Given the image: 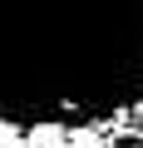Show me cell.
<instances>
[{"mask_svg": "<svg viewBox=\"0 0 143 148\" xmlns=\"http://www.w3.org/2000/svg\"><path fill=\"white\" fill-rule=\"evenodd\" d=\"M64 148H104V138H94L89 128H79V133L69 128V138H64Z\"/></svg>", "mask_w": 143, "mask_h": 148, "instance_id": "cell-3", "label": "cell"}, {"mask_svg": "<svg viewBox=\"0 0 143 148\" xmlns=\"http://www.w3.org/2000/svg\"><path fill=\"white\" fill-rule=\"evenodd\" d=\"M143 84V0H0V123H99Z\"/></svg>", "mask_w": 143, "mask_h": 148, "instance_id": "cell-1", "label": "cell"}, {"mask_svg": "<svg viewBox=\"0 0 143 148\" xmlns=\"http://www.w3.org/2000/svg\"><path fill=\"white\" fill-rule=\"evenodd\" d=\"M133 123L143 128V99H133Z\"/></svg>", "mask_w": 143, "mask_h": 148, "instance_id": "cell-5", "label": "cell"}, {"mask_svg": "<svg viewBox=\"0 0 143 148\" xmlns=\"http://www.w3.org/2000/svg\"><path fill=\"white\" fill-rule=\"evenodd\" d=\"M0 148H25V128H15V123H0Z\"/></svg>", "mask_w": 143, "mask_h": 148, "instance_id": "cell-4", "label": "cell"}, {"mask_svg": "<svg viewBox=\"0 0 143 148\" xmlns=\"http://www.w3.org/2000/svg\"><path fill=\"white\" fill-rule=\"evenodd\" d=\"M69 138V123H35L25 128V148H64Z\"/></svg>", "mask_w": 143, "mask_h": 148, "instance_id": "cell-2", "label": "cell"}]
</instances>
